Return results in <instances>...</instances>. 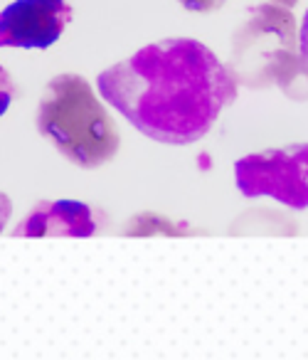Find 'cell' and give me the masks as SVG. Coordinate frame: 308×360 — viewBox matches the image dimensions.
<instances>
[{
  "label": "cell",
  "instance_id": "6da1fadb",
  "mask_svg": "<svg viewBox=\"0 0 308 360\" xmlns=\"http://www.w3.org/2000/svg\"><path fill=\"white\" fill-rule=\"evenodd\" d=\"M99 94L155 143L190 146L234 104L239 84L205 42L168 37L96 77Z\"/></svg>",
  "mask_w": 308,
  "mask_h": 360
},
{
  "label": "cell",
  "instance_id": "7a4b0ae2",
  "mask_svg": "<svg viewBox=\"0 0 308 360\" xmlns=\"http://www.w3.org/2000/svg\"><path fill=\"white\" fill-rule=\"evenodd\" d=\"M35 126L55 150L82 170L106 165L121 148L109 109L86 77L65 72L52 77L37 101Z\"/></svg>",
  "mask_w": 308,
  "mask_h": 360
},
{
  "label": "cell",
  "instance_id": "3957f363",
  "mask_svg": "<svg viewBox=\"0 0 308 360\" xmlns=\"http://www.w3.org/2000/svg\"><path fill=\"white\" fill-rule=\"evenodd\" d=\"M298 22L291 8L264 0L252 6L229 40L227 70L247 89H269L298 47Z\"/></svg>",
  "mask_w": 308,
  "mask_h": 360
},
{
  "label": "cell",
  "instance_id": "277c9868",
  "mask_svg": "<svg viewBox=\"0 0 308 360\" xmlns=\"http://www.w3.org/2000/svg\"><path fill=\"white\" fill-rule=\"evenodd\" d=\"M244 198H271L291 210H308V141L249 153L234 163Z\"/></svg>",
  "mask_w": 308,
  "mask_h": 360
},
{
  "label": "cell",
  "instance_id": "5b68a950",
  "mask_svg": "<svg viewBox=\"0 0 308 360\" xmlns=\"http://www.w3.org/2000/svg\"><path fill=\"white\" fill-rule=\"evenodd\" d=\"M70 22V0H13L0 11V50H47Z\"/></svg>",
  "mask_w": 308,
  "mask_h": 360
},
{
  "label": "cell",
  "instance_id": "8992f818",
  "mask_svg": "<svg viewBox=\"0 0 308 360\" xmlns=\"http://www.w3.org/2000/svg\"><path fill=\"white\" fill-rule=\"evenodd\" d=\"M99 212L82 200H40L11 230L13 237H94Z\"/></svg>",
  "mask_w": 308,
  "mask_h": 360
},
{
  "label": "cell",
  "instance_id": "52a82bcc",
  "mask_svg": "<svg viewBox=\"0 0 308 360\" xmlns=\"http://www.w3.org/2000/svg\"><path fill=\"white\" fill-rule=\"evenodd\" d=\"M126 237H190V235H203V230H195L188 222H175L170 217L160 215V212H139V215L129 217L126 227L121 230Z\"/></svg>",
  "mask_w": 308,
  "mask_h": 360
},
{
  "label": "cell",
  "instance_id": "ba28073f",
  "mask_svg": "<svg viewBox=\"0 0 308 360\" xmlns=\"http://www.w3.org/2000/svg\"><path fill=\"white\" fill-rule=\"evenodd\" d=\"M291 101H308V60L296 52L286 65L278 70L276 84Z\"/></svg>",
  "mask_w": 308,
  "mask_h": 360
},
{
  "label": "cell",
  "instance_id": "9c48e42d",
  "mask_svg": "<svg viewBox=\"0 0 308 360\" xmlns=\"http://www.w3.org/2000/svg\"><path fill=\"white\" fill-rule=\"evenodd\" d=\"M18 89H15V82H13L11 72L6 70V67L0 65V116L6 114L8 109H11L13 99H15Z\"/></svg>",
  "mask_w": 308,
  "mask_h": 360
},
{
  "label": "cell",
  "instance_id": "30bf717a",
  "mask_svg": "<svg viewBox=\"0 0 308 360\" xmlns=\"http://www.w3.org/2000/svg\"><path fill=\"white\" fill-rule=\"evenodd\" d=\"M180 6L190 13H214L227 3V0H178Z\"/></svg>",
  "mask_w": 308,
  "mask_h": 360
},
{
  "label": "cell",
  "instance_id": "8fae6325",
  "mask_svg": "<svg viewBox=\"0 0 308 360\" xmlns=\"http://www.w3.org/2000/svg\"><path fill=\"white\" fill-rule=\"evenodd\" d=\"M11 215H13V200L6 193H0V232L6 230V225L11 222Z\"/></svg>",
  "mask_w": 308,
  "mask_h": 360
},
{
  "label": "cell",
  "instance_id": "7c38bea8",
  "mask_svg": "<svg viewBox=\"0 0 308 360\" xmlns=\"http://www.w3.org/2000/svg\"><path fill=\"white\" fill-rule=\"evenodd\" d=\"M298 47H301V55L308 60V11L301 20V27H298Z\"/></svg>",
  "mask_w": 308,
  "mask_h": 360
},
{
  "label": "cell",
  "instance_id": "4fadbf2b",
  "mask_svg": "<svg viewBox=\"0 0 308 360\" xmlns=\"http://www.w3.org/2000/svg\"><path fill=\"white\" fill-rule=\"evenodd\" d=\"M269 3H276V6H283V8H293L298 0H269Z\"/></svg>",
  "mask_w": 308,
  "mask_h": 360
}]
</instances>
